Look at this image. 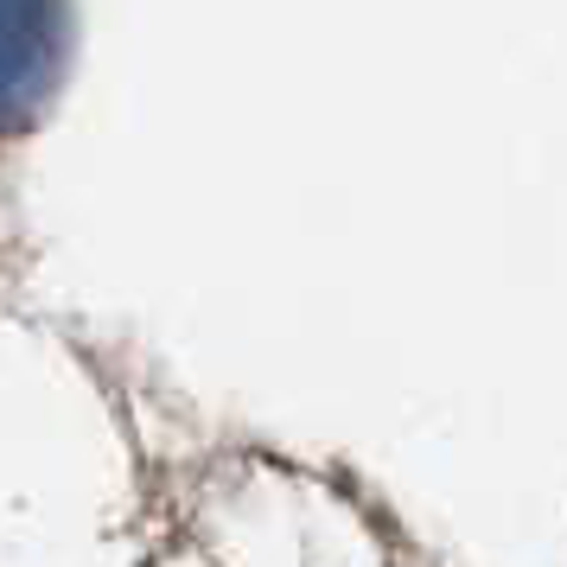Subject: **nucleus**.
I'll list each match as a JSON object with an SVG mask.
<instances>
[{
    "instance_id": "obj_1",
    "label": "nucleus",
    "mask_w": 567,
    "mask_h": 567,
    "mask_svg": "<svg viewBox=\"0 0 567 567\" xmlns=\"http://www.w3.org/2000/svg\"><path fill=\"white\" fill-rule=\"evenodd\" d=\"M58 78V0H0V134L27 128Z\"/></svg>"
}]
</instances>
